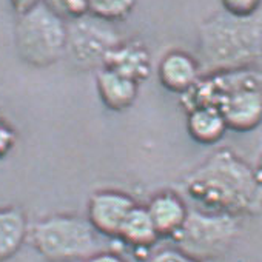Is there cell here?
<instances>
[{
    "mask_svg": "<svg viewBox=\"0 0 262 262\" xmlns=\"http://www.w3.org/2000/svg\"><path fill=\"white\" fill-rule=\"evenodd\" d=\"M102 68H108L135 80L136 83H141L151 73V57L142 43L135 40H120L108 53Z\"/></svg>",
    "mask_w": 262,
    "mask_h": 262,
    "instance_id": "9",
    "label": "cell"
},
{
    "mask_svg": "<svg viewBox=\"0 0 262 262\" xmlns=\"http://www.w3.org/2000/svg\"><path fill=\"white\" fill-rule=\"evenodd\" d=\"M138 0H88V14L108 24L126 19Z\"/></svg>",
    "mask_w": 262,
    "mask_h": 262,
    "instance_id": "16",
    "label": "cell"
},
{
    "mask_svg": "<svg viewBox=\"0 0 262 262\" xmlns=\"http://www.w3.org/2000/svg\"><path fill=\"white\" fill-rule=\"evenodd\" d=\"M125 244L138 250L150 248L159 239V234L153 225V221L145 207L136 205L125 217L119 236Z\"/></svg>",
    "mask_w": 262,
    "mask_h": 262,
    "instance_id": "15",
    "label": "cell"
},
{
    "mask_svg": "<svg viewBox=\"0 0 262 262\" xmlns=\"http://www.w3.org/2000/svg\"><path fill=\"white\" fill-rule=\"evenodd\" d=\"M188 93L193 94V106L217 108L230 129L250 131L262 122V83L241 70L224 73L204 85L196 83Z\"/></svg>",
    "mask_w": 262,
    "mask_h": 262,
    "instance_id": "3",
    "label": "cell"
},
{
    "mask_svg": "<svg viewBox=\"0 0 262 262\" xmlns=\"http://www.w3.org/2000/svg\"><path fill=\"white\" fill-rule=\"evenodd\" d=\"M28 231V221L20 208H0V262L8 260L20 250Z\"/></svg>",
    "mask_w": 262,
    "mask_h": 262,
    "instance_id": "13",
    "label": "cell"
},
{
    "mask_svg": "<svg viewBox=\"0 0 262 262\" xmlns=\"http://www.w3.org/2000/svg\"><path fill=\"white\" fill-rule=\"evenodd\" d=\"M136 207L135 199L117 190L96 191L88 202V222L103 236L117 237L128 213Z\"/></svg>",
    "mask_w": 262,
    "mask_h": 262,
    "instance_id": "8",
    "label": "cell"
},
{
    "mask_svg": "<svg viewBox=\"0 0 262 262\" xmlns=\"http://www.w3.org/2000/svg\"><path fill=\"white\" fill-rule=\"evenodd\" d=\"M40 2L42 0H10V5L14 10V13L19 16V14H24L25 11L31 10L33 7H36Z\"/></svg>",
    "mask_w": 262,
    "mask_h": 262,
    "instance_id": "22",
    "label": "cell"
},
{
    "mask_svg": "<svg viewBox=\"0 0 262 262\" xmlns=\"http://www.w3.org/2000/svg\"><path fill=\"white\" fill-rule=\"evenodd\" d=\"M97 93L106 108L122 111L129 108L138 97L139 83L108 68L97 71Z\"/></svg>",
    "mask_w": 262,
    "mask_h": 262,
    "instance_id": "12",
    "label": "cell"
},
{
    "mask_svg": "<svg viewBox=\"0 0 262 262\" xmlns=\"http://www.w3.org/2000/svg\"><path fill=\"white\" fill-rule=\"evenodd\" d=\"M82 262H126L120 254L113 251H97L90 257L83 259Z\"/></svg>",
    "mask_w": 262,
    "mask_h": 262,
    "instance_id": "20",
    "label": "cell"
},
{
    "mask_svg": "<svg viewBox=\"0 0 262 262\" xmlns=\"http://www.w3.org/2000/svg\"><path fill=\"white\" fill-rule=\"evenodd\" d=\"M145 208L153 221V225L159 237L161 236L173 237L181 230L188 214L184 201L171 191H164L156 194L150 201L148 207Z\"/></svg>",
    "mask_w": 262,
    "mask_h": 262,
    "instance_id": "11",
    "label": "cell"
},
{
    "mask_svg": "<svg viewBox=\"0 0 262 262\" xmlns=\"http://www.w3.org/2000/svg\"><path fill=\"white\" fill-rule=\"evenodd\" d=\"M42 4L65 22H73L88 14V0H42Z\"/></svg>",
    "mask_w": 262,
    "mask_h": 262,
    "instance_id": "17",
    "label": "cell"
},
{
    "mask_svg": "<svg viewBox=\"0 0 262 262\" xmlns=\"http://www.w3.org/2000/svg\"><path fill=\"white\" fill-rule=\"evenodd\" d=\"M148 262H201V260L188 256L179 248H164L156 254H153Z\"/></svg>",
    "mask_w": 262,
    "mask_h": 262,
    "instance_id": "19",
    "label": "cell"
},
{
    "mask_svg": "<svg viewBox=\"0 0 262 262\" xmlns=\"http://www.w3.org/2000/svg\"><path fill=\"white\" fill-rule=\"evenodd\" d=\"M199 63L184 51L167 53L158 68L161 83L173 93H188L199 80Z\"/></svg>",
    "mask_w": 262,
    "mask_h": 262,
    "instance_id": "10",
    "label": "cell"
},
{
    "mask_svg": "<svg viewBox=\"0 0 262 262\" xmlns=\"http://www.w3.org/2000/svg\"><path fill=\"white\" fill-rule=\"evenodd\" d=\"M14 39L17 54L27 65L47 68L65 54L67 22L40 2L19 14Z\"/></svg>",
    "mask_w": 262,
    "mask_h": 262,
    "instance_id": "5",
    "label": "cell"
},
{
    "mask_svg": "<svg viewBox=\"0 0 262 262\" xmlns=\"http://www.w3.org/2000/svg\"><path fill=\"white\" fill-rule=\"evenodd\" d=\"M187 191L213 213L234 216L259 202V185L251 170L227 150L217 151L187 182Z\"/></svg>",
    "mask_w": 262,
    "mask_h": 262,
    "instance_id": "1",
    "label": "cell"
},
{
    "mask_svg": "<svg viewBox=\"0 0 262 262\" xmlns=\"http://www.w3.org/2000/svg\"><path fill=\"white\" fill-rule=\"evenodd\" d=\"M187 126L190 136L199 144H214L228 129L217 108L210 105L193 106L188 113Z\"/></svg>",
    "mask_w": 262,
    "mask_h": 262,
    "instance_id": "14",
    "label": "cell"
},
{
    "mask_svg": "<svg viewBox=\"0 0 262 262\" xmlns=\"http://www.w3.org/2000/svg\"><path fill=\"white\" fill-rule=\"evenodd\" d=\"M120 42L113 25L90 14L67 24L65 54L80 68H102L108 53Z\"/></svg>",
    "mask_w": 262,
    "mask_h": 262,
    "instance_id": "7",
    "label": "cell"
},
{
    "mask_svg": "<svg viewBox=\"0 0 262 262\" xmlns=\"http://www.w3.org/2000/svg\"><path fill=\"white\" fill-rule=\"evenodd\" d=\"M237 233L239 224L234 216L188 211L184 225L173 237L181 251L201 262H207L222 256Z\"/></svg>",
    "mask_w": 262,
    "mask_h": 262,
    "instance_id": "6",
    "label": "cell"
},
{
    "mask_svg": "<svg viewBox=\"0 0 262 262\" xmlns=\"http://www.w3.org/2000/svg\"><path fill=\"white\" fill-rule=\"evenodd\" d=\"M13 139L14 136L11 131L7 126L0 125V156L5 155L10 150V147L13 145Z\"/></svg>",
    "mask_w": 262,
    "mask_h": 262,
    "instance_id": "21",
    "label": "cell"
},
{
    "mask_svg": "<svg viewBox=\"0 0 262 262\" xmlns=\"http://www.w3.org/2000/svg\"><path fill=\"white\" fill-rule=\"evenodd\" d=\"M225 13L237 17H248L257 13L260 0H221Z\"/></svg>",
    "mask_w": 262,
    "mask_h": 262,
    "instance_id": "18",
    "label": "cell"
},
{
    "mask_svg": "<svg viewBox=\"0 0 262 262\" xmlns=\"http://www.w3.org/2000/svg\"><path fill=\"white\" fill-rule=\"evenodd\" d=\"M34 250L48 262H76L97 253V233L88 219L53 214L37 221L28 231Z\"/></svg>",
    "mask_w": 262,
    "mask_h": 262,
    "instance_id": "4",
    "label": "cell"
},
{
    "mask_svg": "<svg viewBox=\"0 0 262 262\" xmlns=\"http://www.w3.org/2000/svg\"><path fill=\"white\" fill-rule=\"evenodd\" d=\"M201 65L211 73L237 71L262 53V16L237 17L221 13L202 24L199 31Z\"/></svg>",
    "mask_w": 262,
    "mask_h": 262,
    "instance_id": "2",
    "label": "cell"
}]
</instances>
